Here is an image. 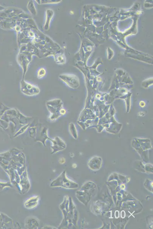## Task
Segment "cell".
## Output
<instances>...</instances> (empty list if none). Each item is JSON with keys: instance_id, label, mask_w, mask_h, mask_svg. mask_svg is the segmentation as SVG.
Returning <instances> with one entry per match:
<instances>
[{"instance_id": "7a4b0ae2", "label": "cell", "mask_w": 153, "mask_h": 229, "mask_svg": "<svg viewBox=\"0 0 153 229\" xmlns=\"http://www.w3.org/2000/svg\"><path fill=\"white\" fill-rule=\"evenodd\" d=\"M20 89L22 93L28 96L37 95L40 92V89L37 86L31 85L23 80L21 82Z\"/></svg>"}, {"instance_id": "ba28073f", "label": "cell", "mask_w": 153, "mask_h": 229, "mask_svg": "<svg viewBox=\"0 0 153 229\" xmlns=\"http://www.w3.org/2000/svg\"><path fill=\"white\" fill-rule=\"evenodd\" d=\"M139 104H140V106L142 107V108H143V107H145V102L143 101H141Z\"/></svg>"}, {"instance_id": "5b68a950", "label": "cell", "mask_w": 153, "mask_h": 229, "mask_svg": "<svg viewBox=\"0 0 153 229\" xmlns=\"http://www.w3.org/2000/svg\"><path fill=\"white\" fill-rule=\"evenodd\" d=\"M39 198V196L31 197L25 202V207L26 209H30L36 207L38 204Z\"/></svg>"}, {"instance_id": "6da1fadb", "label": "cell", "mask_w": 153, "mask_h": 229, "mask_svg": "<svg viewBox=\"0 0 153 229\" xmlns=\"http://www.w3.org/2000/svg\"><path fill=\"white\" fill-rule=\"evenodd\" d=\"M46 105L47 109L50 113L49 117L50 120L54 121L61 116L59 112L60 110L63 108V103L61 100L55 99L48 101Z\"/></svg>"}, {"instance_id": "52a82bcc", "label": "cell", "mask_w": 153, "mask_h": 229, "mask_svg": "<svg viewBox=\"0 0 153 229\" xmlns=\"http://www.w3.org/2000/svg\"><path fill=\"white\" fill-rule=\"evenodd\" d=\"M59 112H60L61 115H64L66 112V110L64 108H62L60 110Z\"/></svg>"}, {"instance_id": "277c9868", "label": "cell", "mask_w": 153, "mask_h": 229, "mask_svg": "<svg viewBox=\"0 0 153 229\" xmlns=\"http://www.w3.org/2000/svg\"><path fill=\"white\" fill-rule=\"evenodd\" d=\"M59 78L70 88L74 89L77 87V81L73 76L68 75H61Z\"/></svg>"}, {"instance_id": "8992f818", "label": "cell", "mask_w": 153, "mask_h": 229, "mask_svg": "<svg viewBox=\"0 0 153 229\" xmlns=\"http://www.w3.org/2000/svg\"><path fill=\"white\" fill-rule=\"evenodd\" d=\"M46 71L44 68H41L37 71V76L39 79L43 78L46 75Z\"/></svg>"}, {"instance_id": "3957f363", "label": "cell", "mask_w": 153, "mask_h": 229, "mask_svg": "<svg viewBox=\"0 0 153 229\" xmlns=\"http://www.w3.org/2000/svg\"><path fill=\"white\" fill-rule=\"evenodd\" d=\"M53 145L51 147L53 150L52 153H57L64 150L66 147V144L64 141L59 137H56L54 139L50 138Z\"/></svg>"}]
</instances>
